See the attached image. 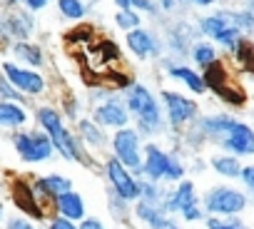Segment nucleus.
<instances>
[{
  "instance_id": "nucleus-26",
  "label": "nucleus",
  "mask_w": 254,
  "mask_h": 229,
  "mask_svg": "<svg viewBox=\"0 0 254 229\" xmlns=\"http://www.w3.org/2000/svg\"><path fill=\"white\" fill-rule=\"evenodd\" d=\"M212 167H214V172H219L222 177H239V174H242V167H239V162H237L234 155L214 157V160H212Z\"/></svg>"
},
{
  "instance_id": "nucleus-12",
  "label": "nucleus",
  "mask_w": 254,
  "mask_h": 229,
  "mask_svg": "<svg viewBox=\"0 0 254 229\" xmlns=\"http://www.w3.org/2000/svg\"><path fill=\"white\" fill-rule=\"evenodd\" d=\"M162 100L167 105V114H170V122L172 125H182V122L192 120L194 114H197V105L192 100H187L185 95H180V92L165 90L162 92Z\"/></svg>"
},
{
  "instance_id": "nucleus-28",
  "label": "nucleus",
  "mask_w": 254,
  "mask_h": 229,
  "mask_svg": "<svg viewBox=\"0 0 254 229\" xmlns=\"http://www.w3.org/2000/svg\"><path fill=\"white\" fill-rule=\"evenodd\" d=\"M115 25L120 30H135L140 28V15L135 13V8H120L115 13Z\"/></svg>"
},
{
  "instance_id": "nucleus-47",
  "label": "nucleus",
  "mask_w": 254,
  "mask_h": 229,
  "mask_svg": "<svg viewBox=\"0 0 254 229\" xmlns=\"http://www.w3.org/2000/svg\"><path fill=\"white\" fill-rule=\"evenodd\" d=\"M0 217H3V207H0Z\"/></svg>"
},
{
  "instance_id": "nucleus-27",
  "label": "nucleus",
  "mask_w": 254,
  "mask_h": 229,
  "mask_svg": "<svg viewBox=\"0 0 254 229\" xmlns=\"http://www.w3.org/2000/svg\"><path fill=\"white\" fill-rule=\"evenodd\" d=\"M58 10L65 20H82L87 13L82 0H58Z\"/></svg>"
},
{
  "instance_id": "nucleus-9",
  "label": "nucleus",
  "mask_w": 254,
  "mask_h": 229,
  "mask_svg": "<svg viewBox=\"0 0 254 229\" xmlns=\"http://www.w3.org/2000/svg\"><path fill=\"white\" fill-rule=\"evenodd\" d=\"M3 75L23 92V95H40L45 90V77L35 70H25L15 62H3Z\"/></svg>"
},
{
  "instance_id": "nucleus-23",
  "label": "nucleus",
  "mask_w": 254,
  "mask_h": 229,
  "mask_svg": "<svg viewBox=\"0 0 254 229\" xmlns=\"http://www.w3.org/2000/svg\"><path fill=\"white\" fill-rule=\"evenodd\" d=\"M13 55L20 62H25V65H33V67H40L43 65V50L38 45L28 43V40H15L13 43Z\"/></svg>"
},
{
  "instance_id": "nucleus-18",
  "label": "nucleus",
  "mask_w": 254,
  "mask_h": 229,
  "mask_svg": "<svg viewBox=\"0 0 254 229\" xmlns=\"http://www.w3.org/2000/svg\"><path fill=\"white\" fill-rule=\"evenodd\" d=\"M190 204H197V197H194V184L192 182H182L165 202V212H182L187 209Z\"/></svg>"
},
{
  "instance_id": "nucleus-13",
  "label": "nucleus",
  "mask_w": 254,
  "mask_h": 229,
  "mask_svg": "<svg viewBox=\"0 0 254 229\" xmlns=\"http://www.w3.org/2000/svg\"><path fill=\"white\" fill-rule=\"evenodd\" d=\"M127 48L132 50L135 57H152V55H160V50H162L155 33H150L145 28L127 30Z\"/></svg>"
},
{
  "instance_id": "nucleus-17",
  "label": "nucleus",
  "mask_w": 254,
  "mask_h": 229,
  "mask_svg": "<svg viewBox=\"0 0 254 229\" xmlns=\"http://www.w3.org/2000/svg\"><path fill=\"white\" fill-rule=\"evenodd\" d=\"M55 204H58V212H60L63 217L72 219V222L85 217V202H82V197H80L77 192H72V189L58 194V197H55Z\"/></svg>"
},
{
  "instance_id": "nucleus-42",
  "label": "nucleus",
  "mask_w": 254,
  "mask_h": 229,
  "mask_svg": "<svg viewBox=\"0 0 254 229\" xmlns=\"http://www.w3.org/2000/svg\"><path fill=\"white\" fill-rule=\"evenodd\" d=\"M117 8H130V0H115Z\"/></svg>"
},
{
  "instance_id": "nucleus-20",
  "label": "nucleus",
  "mask_w": 254,
  "mask_h": 229,
  "mask_svg": "<svg viewBox=\"0 0 254 229\" xmlns=\"http://www.w3.org/2000/svg\"><path fill=\"white\" fill-rule=\"evenodd\" d=\"M67 189H72V184L63 174H48V177H43V179L35 182V192L38 194H45V197H58V194H63Z\"/></svg>"
},
{
  "instance_id": "nucleus-37",
  "label": "nucleus",
  "mask_w": 254,
  "mask_h": 229,
  "mask_svg": "<svg viewBox=\"0 0 254 229\" xmlns=\"http://www.w3.org/2000/svg\"><path fill=\"white\" fill-rule=\"evenodd\" d=\"M182 214H185L187 222H197V219H202V212L197 209V204H190L187 209H182Z\"/></svg>"
},
{
  "instance_id": "nucleus-33",
  "label": "nucleus",
  "mask_w": 254,
  "mask_h": 229,
  "mask_svg": "<svg viewBox=\"0 0 254 229\" xmlns=\"http://www.w3.org/2000/svg\"><path fill=\"white\" fill-rule=\"evenodd\" d=\"M207 229H247V227H244L242 222H232V219L224 222V219H214V217H212V219L207 222Z\"/></svg>"
},
{
  "instance_id": "nucleus-15",
  "label": "nucleus",
  "mask_w": 254,
  "mask_h": 229,
  "mask_svg": "<svg viewBox=\"0 0 254 229\" xmlns=\"http://www.w3.org/2000/svg\"><path fill=\"white\" fill-rule=\"evenodd\" d=\"M13 202H15L18 209H23L25 214H30V217H35V219H43V214H45V212L40 209L35 187H30V184L23 182V179H15V184H13Z\"/></svg>"
},
{
  "instance_id": "nucleus-11",
  "label": "nucleus",
  "mask_w": 254,
  "mask_h": 229,
  "mask_svg": "<svg viewBox=\"0 0 254 229\" xmlns=\"http://www.w3.org/2000/svg\"><path fill=\"white\" fill-rule=\"evenodd\" d=\"M0 28H3L5 38H13V40H28L35 30V23H33V13L28 8H15L10 13H5L0 18Z\"/></svg>"
},
{
  "instance_id": "nucleus-46",
  "label": "nucleus",
  "mask_w": 254,
  "mask_h": 229,
  "mask_svg": "<svg viewBox=\"0 0 254 229\" xmlns=\"http://www.w3.org/2000/svg\"><path fill=\"white\" fill-rule=\"evenodd\" d=\"M167 229H177V227H175V224H170V227H167Z\"/></svg>"
},
{
  "instance_id": "nucleus-6",
  "label": "nucleus",
  "mask_w": 254,
  "mask_h": 229,
  "mask_svg": "<svg viewBox=\"0 0 254 229\" xmlns=\"http://www.w3.org/2000/svg\"><path fill=\"white\" fill-rule=\"evenodd\" d=\"M112 147H115V157L127 167V170H135L140 172L142 170V155H140V135L130 127H122L115 132V140H112Z\"/></svg>"
},
{
  "instance_id": "nucleus-32",
  "label": "nucleus",
  "mask_w": 254,
  "mask_h": 229,
  "mask_svg": "<svg viewBox=\"0 0 254 229\" xmlns=\"http://www.w3.org/2000/svg\"><path fill=\"white\" fill-rule=\"evenodd\" d=\"M130 8L142 10V13H150V15H157V13L162 10L157 0H130Z\"/></svg>"
},
{
  "instance_id": "nucleus-41",
  "label": "nucleus",
  "mask_w": 254,
  "mask_h": 229,
  "mask_svg": "<svg viewBox=\"0 0 254 229\" xmlns=\"http://www.w3.org/2000/svg\"><path fill=\"white\" fill-rule=\"evenodd\" d=\"M190 3H192V5H199V8H209L214 0H190Z\"/></svg>"
},
{
  "instance_id": "nucleus-8",
  "label": "nucleus",
  "mask_w": 254,
  "mask_h": 229,
  "mask_svg": "<svg viewBox=\"0 0 254 229\" xmlns=\"http://www.w3.org/2000/svg\"><path fill=\"white\" fill-rule=\"evenodd\" d=\"M204 85L212 90V92H217L224 102H229V105H242L244 102V95L239 92V90H234L232 92V87L227 85L229 82V70L219 62V60H214V62H209L207 67H204Z\"/></svg>"
},
{
  "instance_id": "nucleus-39",
  "label": "nucleus",
  "mask_w": 254,
  "mask_h": 229,
  "mask_svg": "<svg viewBox=\"0 0 254 229\" xmlns=\"http://www.w3.org/2000/svg\"><path fill=\"white\" fill-rule=\"evenodd\" d=\"M157 3H160V8H162V10H167V13H175V8H177V3H180V0H157Z\"/></svg>"
},
{
  "instance_id": "nucleus-2",
  "label": "nucleus",
  "mask_w": 254,
  "mask_h": 229,
  "mask_svg": "<svg viewBox=\"0 0 254 229\" xmlns=\"http://www.w3.org/2000/svg\"><path fill=\"white\" fill-rule=\"evenodd\" d=\"M127 107L135 112L137 125H140L142 132H157L162 127L157 100L152 97V92L145 85H132L127 90Z\"/></svg>"
},
{
  "instance_id": "nucleus-36",
  "label": "nucleus",
  "mask_w": 254,
  "mask_h": 229,
  "mask_svg": "<svg viewBox=\"0 0 254 229\" xmlns=\"http://www.w3.org/2000/svg\"><path fill=\"white\" fill-rule=\"evenodd\" d=\"M5 229H35L28 219H23V217H13V219H8V227Z\"/></svg>"
},
{
  "instance_id": "nucleus-1",
  "label": "nucleus",
  "mask_w": 254,
  "mask_h": 229,
  "mask_svg": "<svg viewBox=\"0 0 254 229\" xmlns=\"http://www.w3.org/2000/svg\"><path fill=\"white\" fill-rule=\"evenodd\" d=\"M38 120H40L43 130L50 135L55 150H58L65 160H75V162H82V160H85V155H82L77 140L65 130V125H63V120H60V114H58L53 107H40V110H38Z\"/></svg>"
},
{
  "instance_id": "nucleus-44",
  "label": "nucleus",
  "mask_w": 254,
  "mask_h": 229,
  "mask_svg": "<svg viewBox=\"0 0 254 229\" xmlns=\"http://www.w3.org/2000/svg\"><path fill=\"white\" fill-rule=\"evenodd\" d=\"M247 3H249V10L254 13V0H247Z\"/></svg>"
},
{
  "instance_id": "nucleus-30",
  "label": "nucleus",
  "mask_w": 254,
  "mask_h": 229,
  "mask_svg": "<svg viewBox=\"0 0 254 229\" xmlns=\"http://www.w3.org/2000/svg\"><path fill=\"white\" fill-rule=\"evenodd\" d=\"M0 100H8V102H20L23 100V92L3 75L0 77Z\"/></svg>"
},
{
  "instance_id": "nucleus-5",
  "label": "nucleus",
  "mask_w": 254,
  "mask_h": 229,
  "mask_svg": "<svg viewBox=\"0 0 254 229\" xmlns=\"http://www.w3.org/2000/svg\"><path fill=\"white\" fill-rule=\"evenodd\" d=\"M244 207H247V197L229 187H214L204 194V209L212 214L232 217V214H239Z\"/></svg>"
},
{
  "instance_id": "nucleus-22",
  "label": "nucleus",
  "mask_w": 254,
  "mask_h": 229,
  "mask_svg": "<svg viewBox=\"0 0 254 229\" xmlns=\"http://www.w3.org/2000/svg\"><path fill=\"white\" fill-rule=\"evenodd\" d=\"M137 217L145 219V222L150 224V229H167V227L172 224V222L165 217V209L155 207L152 202H140V204H137Z\"/></svg>"
},
{
  "instance_id": "nucleus-24",
  "label": "nucleus",
  "mask_w": 254,
  "mask_h": 229,
  "mask_svg": "<svg viewBox=\"0 0 254 229\" xmlns=\"http://www.w3.org/2000/svg\"><path fill=\"white\" fill-rule=\"evenodd\" d=\"M234 122H237V120H232L229 114H212V117H204V120H202V130H204L207 135H212V137H219V135L227 132Z\"/></svg>"
},
{
  "instance_id": "nucleus-40",
  "label": "nucleus",
  "mask_w": 254,
  "mask_h": 229,
  "mask_svg": "<svg viewBox=\"0 0 254 229\" xmlns=\"http://www.w3.org/2000/svg\"><path fill=\"white\" fill-rule=\"evenodd\" d=\"M80 229H102V222L100 219H85L80 224Z\"/></svg>"
},
{
  "instance_id": "nucleus-21",
  "label": "nucleus",
  "mask_w": 254,
  "mask_h": 229,
  "mask_svg": "<svg viewBox=\"0 0 254 229\" xmlns=\"http://www.w3.org/2000/svg\"><path fill=\"white\" fill-rule=\"evenodd\" d=\"M170 77H177V80H182L192 92H197V95H202V92H207V85H204V77L199 75V72H194L192 67H185V65H172L170 67Z\"/></svg>"
},
{
  "instance_id": "nucleus-7",
  "label": "nucleus",
  "mask_w": 254,
  "mask_h": 229,
  "mask_svg": "<svg viewBox=\"0 0 254 229\" xmlns=\"http://www.w3.org/2000/svg\"><path fill=\"white\" fill-rule=\"evenodd\" d=\"M105 172H107V179L112 182L115 187V194L120 199H127V202H132V199H140L142 197V189H140V182L130 174V170H127L117 157L107 160L105 165Z\"/></svg>"
},
{
  "instance_id": "nucleus-29",
  "label": "nucleus",
  "mask_w": 254,
  "mask_h": 229,
  "mask_svg": "<svg viewBox=\"0 0 254 229\" xmlns=\"http://www.w3.org/2000/svg\"><path fill=\"white\" fill-rule=\"evenodd\" d=\"M232 23L242 30V33H254V13L247 8V10H227Z\"/></svg>"
},
{
  "instance_id": "nucleus-14",
  "label": "nucleus",
  "mask_w": 254,
  "mask_h": 229,
  "mask_svg": "<svg viewBox=\"0 0 254 229\" xmlns=\"http://www.w3.org/2000/svg\"><path fill=\"white\" fill-rule=\"evenodd\" d=\"M172 162H175V157H170V155H165L160 147L150 145V147H145V162H142V172H145L150 179H155V182H157V179L167 177V172H170Z\"/></svg>"
},
{
  "instance_id": "nucleus-4",
  "label": "nucleus",
  "mask_w": 254,
  "mask_h": 229,
  "mask_svg": "<svg viewBox=\"0 0 254 229\" xmlns=\"http://www.w3.org/2000/svg\"><path fill=\"white\" fill-rule=\"evenodd\" d=\"M13 145H15L20 160H25V162H45L53 157V150H55L50 135L38 132V130L35 132H18L13 137Z\"/></svg>"
},
{
  "instance_id": "nucleus-16",
  "label": "nucleus",
  "mask_w": 254,
  "mask_h": 229,
  "mask_svg": "<svg viewBox=\"0 0 254 229\" xmlns=\"http://www.w3.org/2000/svg\"><path fill=\"white\" fill-rule=\"evenodd\" d=\"M95 120L100 125H107V127H125L127 125V110L117 100H110L95 110Z\"/></svg>"
},
{
  "instance_id": "nucleus-19",
  "label": "nucleus",
  "mask_w": 254,
  "mask_h": 229,
  "mask_svg": "<svg viewBox=\"0 0 254 229\" xmlns=\"http://www.w3.org/2000/svg\"><path fill=\"white\" fill-rule=\"evenodd\" d=\"M28 114L18 102H8V100H0V127H20L25 125Z\"/></svg>"
},
{
  "instance_id": "nucleus-38",
  "label": "nucleus",
  "mask_w": 254,
  "mask_h": 229,
  "mask_svg": "<svg viewBox=\"0 0 254 229\" xmlns=\"http://www.w3.org/2000/svg\"><path fill=\"white\" fill-rule=\"evenodd\" d=\"M242 179H244V184L254 192V167H242V174H239Z\"/></svg>"
},
{
  "instance_id": "nucleus-10",
  "label": "nucleus",
  "mask_w": 254,
  "mask_h": 229,
  "mask_svg": "<svg viewBox=\"0 0 254 229\" xmlns=\"http://www.w3.org/2000/svg\"><path fill=\"white\" fill-rule=\"evenodd\" d=\"M219 145L224 150H229L232 155H254V130L242 125V122H234L227 132H222L219 137Z\"/></svg>"
},
{
  "instance_id": "nucleus-35",
  "label": "nucleus",
  "mask_w": 254,
  "mask_h": 229,
  "mask_svg": "<svg viewBox=\"0 0 254 229\" xmlns=\"http://www.w3.org/2000/svg\"><path fill=\"white\" fill-rule=\"evenodd\" d=\"M50 229H80V227H75V222L67 219V217H58V219L50 222Z\"/></svg>"
},
{
  "instance_id": "nucleus-43",
  "label": "nucleus",
  "mask_w": 254,
  "mask_h": 229,
  "mask_svg": "<svg viewBox=\"0 0 254 229\" xmlns=\"http://www.w3.org/2000/svg\"><path fill=\"white\" fill-rule=\"evenodd\" d=\"M3 3H8V5H18V3H23V0H3Z\"/></svg>"
},
{
  "instance_id": "nucleus-31",
  "label": "nucleus",
  "mask_w": 254,
  "mask_h": 229,
  "mask_svg": "<svg viewBox=\"0 0 254 229\" xmlns=\"http://www.w3.org/2000/svg\"><path fill=\"white\" fill-rule=\"evenodd\" d=\"M80 132H82V137H87L92 145H102V142H105L102 130H97L95 122H90V120H82V122H80Z\"/></svg>"
},
{
  "instance_id": "nucleus-45",
  "label": "nucleus",
  "mask_w": 254,
  "mask_h": 229,
  "mask_svg": "<svg viewBox=\"0 0 254 229\" xmlns=\"http://www.w3.org/2000/svg\"><path fill=\"white\" fill-rule=\"evenodd\" d=\"M3 38H5V33H3V28H0V40H3ZM5 40H8V38H5Z\"/></svg>"
},
{
  "instance_id": "nucleus-25",
  "label": "nucleus",
  "mask_w": 254,
  "mask_h": 229,
  "mask_svg": "<svg viewBox=\"0 0 254 229\" xmlns=\"http://www.w3.org/2000/svg\"><path fill=\"white\" fill-rule=\"evenodd\" d=\"M190 50H192V60H194L199 67H207L209 62L219 60V55H217L214 45H209V43H194Z\"/></svg>"
},
{
  "instance_id": "nucleus-34",
  "label": "nucleus",
  "mask_w": 254,
  "mask_h": 229,
  "mask_svg": "<svg viewBox=\"0 0 254 229\" xmlns=\"http://www.w3.org/2000/svg\"><path fill=\"white\" fill-rule=\"evenodd\" d=\"M53 0H23V5L30 10V13H38V10H45Z\"/></svg>"
},
{
  "instance_id": "nucleus-3",
  "label": "nucleus",
  "mask_w": 254,
  "mask_h": 229,
  "mask_svg": "<svg viewBox=\"0 0 254 229\" xmlns=\"http://www.w3.org/2000/svg\"><path fill=\"white\" fill-rule=\"evenodd\" d=\"M199 30H202L207 38H212L214 43H219V45H224V48H229V50H232V48L237 45V40L242 38V30L232 23V18H229L227 10H217V13L202 18V20H199Z\"/></svg>"
}]
</instances>
